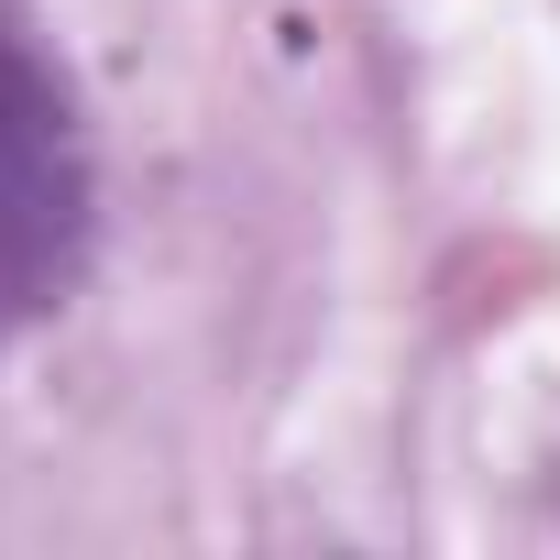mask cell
Segmentation results:
<instances>
[{
  "label": "cell",
  "instance_id": "obj_1",
  "mask_svg": "<svg viewBox=\"0 0 560 560\" xmlns=\"http://www.w3.org/2000/svg\"><path fill=\"white\" fill-rule=\"evenodd\" d=\"M89 253V154L56 67L0 23V330L45 319Z\"/></svg>",
  "mask_w": 560,
  "mask_h": 560
}]
</instances>
